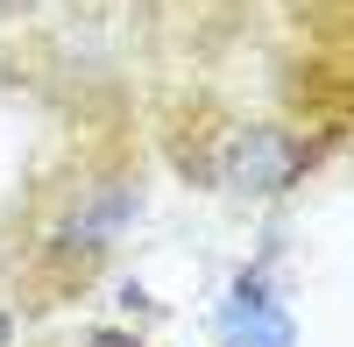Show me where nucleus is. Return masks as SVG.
I'll return each mask as SVG.
<instances>
[{
  "label": "nucleus",
  "mask_w": 354,
  "mask_h": 347,
  "mask_svg": "<svg viewBox=\"0 0 354 347\" xmlns=\"http://www.w3.org/2000/svg\"><path fill=\"white\" fill-rule=\"evenodd\" d=\"M149 198V135L128 85H93V100H71L64 128L43 142V156L15 178L0 206V291L15 298V319L64 312L100 291L128 227Z\"/></svg>",
  "instance_id": "f03ea898"
},
{
  "label": "nucleus",
  "mask_w": 354,
  "mask_h": 347,
  "mask_svg": "<svg viewBox=\"0 0 354 347\" xmlns=\"http://www.w3.org/2000/svg\"><path fill=\"white\" fill-rule=\"evenodd\" d=\"M142 135L192 185L270 198L347 142V0H135Z\"/></svg>",
  "instance_id": "f257e3e1"
}]
</instances>
